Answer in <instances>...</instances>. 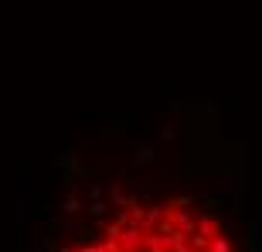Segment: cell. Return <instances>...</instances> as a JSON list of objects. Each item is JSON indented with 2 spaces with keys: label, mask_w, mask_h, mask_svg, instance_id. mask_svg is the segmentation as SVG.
Wrapping results in <instances>:
<instances>
[{
  "label": "cell",
  "mask_w": 262,
  "mask_h": 252,
  "mask_svg": "<svg viewBox=\"0 0 262 252\" xmlns=\"http://www.w3.org/2000/svg\"><path fill=\"white\" fill-rule=\"evenodd\" d=\"M61 252H242L228 225L191 198H133Z\"/></svg>",
  "instance_id": "1"
}]
</instances>
